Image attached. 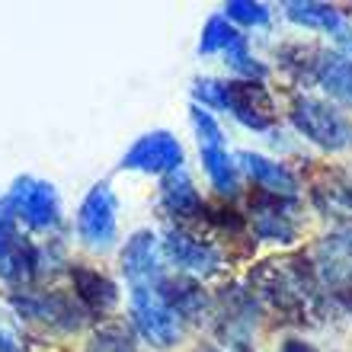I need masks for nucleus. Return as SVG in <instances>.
<instances>
[{
  "mask_svg": "<svg viewBox=\"0 0 352 352\" xmlns=\"http://www.w3.org/2000/svg\"><path fill=\"white\" fill-rule=\"evenodd\" d=\"M131 324L154 349H170L183 336V320L164 301L160 288H131L129 292Z\"/></svg>",
  "mask_w": 352,
  "mask_h": 352,
  "instance_id": "obj_4",
  "label": "nucleus"
},
{
  "mask_svg": "<svg viewBox=\"0 0 352 352\" xmlns=\"http://www.w3.org/2000/svg\"><path fill=\"white\" fill-rule=\"evenodd\" d=\"M292 125L324 151H343L352 144V122L336 106L314 96H298L292 102Z\"/></svg>",
  "mask_w": 352,
  "mask_h": 352,
  "instance_id": "obj_3",
  "label": "nucleus"
},
{
  "mask_svg": "<svg viewBox=\"0 0 352 352\" xmlns=\"http://www.w3.org/2000/svg\"><path fill=\"white\" fill-rule=\"evenodd\" d=\"M195 96L202 100V109L214 106L231 112L241 125L253 131H266L276 122V102L256 80H195Z\"/></svg>",
  "mask_w": 352,
  "mask_h": 352,
  "instance_id": "obj_2",
  "label": "nucleus"
},
{
  "mask_svg": "<svg viewBox=\"0 0 352 352\" xmlns=\"http://www.w3.org/2000/svg\"><path fill=\"white\" fill-rule=\"evenodd\" d=\"M285 16L298 26L320 29L327 36H333L340 45L352 48V26L346 23V16L330 3H317V0H292L285 3Z\"/></svg>",
  "mask_w": 352,
  "mask_h": 352,
  "instance_id": "obj_14",
  "label": "nucleus"
},
{
  "mask_svg": "<svg viewBox=\"0 0 352 352\" xmlns=\"http://www.w3.org/2000/svg\"><path fill=\"white\" fill-rule=\"evenodd\" d=\"M160 199H164V208H167L173 218H199L205 208L199 192H195L192 179L186 173V167H176L164 176V183H160Z\"/></svg>",
  "mask_w": 352,
  "mask_h": 352,
  "instance_id": "obj_19",
  "label": "nucleus"
},
{
  "mask_svg": "<svg viewBox=\"0 0 352 352\" xmlns=\"http://www.w3.org/2000/svg\"><path fill=\"white\" fill-rule=\"evenodd\" d=\"M13 202V212L32 231H52L61 224V202H58L55 186L36 176H19L7 195Z\"/></svg>",
  "mask_w": 352,
  "mask_h": 352,
  "instance_id": "obj_7",
  "label": "nucleus"
},
{
  "mask_svg": "<svg viewBox=\"0 0 352 352\" xmlns=\"http://www.w3.org/2000/svg\"><path fill=\"white\" fill-rule=\"evenodd\" d=\"M38 272V253L36 247L19 234V228L0 234V278L7 285L29 288Z\"/></svg>",
  "mask_w": 352,
  "mask_h": 352,
  "instance_id": "obj_12",
  "label": "nucleus"
},
{
  "mask_svg": "<svg viewBox=\"0 0 352 352\" xmlns=\"http://www.w3.org/2000/svg\"><path fill=\"white\" fill-rule=\"evenodd\" d=\"M224 19L241 23V26H266L269 7L260 3V0H228L224 3Z\"/></svg>",
  "mask_w": 352,
  "mask_h": 352,
  "instance_id": "obj_23",
  "label": "nucleus"
},
{
  "mask_svg": "<svg viewBox=\"0 0 352 352\" xmlns=\"http://www.w3.org/2000/svg\"><path fill=\"white\" fill-rule=\"evenodd\" d=\"M122 272L129 288H160L164 269V247L154 231H135L122 250Z\"/></svg>",
  "mask_w": 352,
  "mask_h": 352,
  "instance_id": "obj_8",
  "label": "nucleus"
},
{
  "mask_svg": "<svg viewBox=\"0 0 352 352\" xmlns=\"http://www.w3.org/2000/svg\"><path fill=\"white\" fill-rule=\"evenodd\" d=\"M183 167V148L170 131L157 129L141 135L122 157V170H138V173H164Z\"/></svg>",
  "mask_w": 352,
  "mask_h": 352,
  "instance_id": "obj_9",
  "label": "nucleus"
},
{
  "mask_svg": "<svg viewBox=\"0 0 352 352\" xmlns=\"http://www.w3.org/2000/svg\"><path fill=\"white\" fill-rule=\"evenodd\" d=\"M282 352H317L311 343H305V340H285L282 343Z\"/></svg>",
  "mask_w": 352,
  "mask_h": 352,
  "instance_id": "obj_25",
  "label": "nucleus"
},
{
  "mask_svg": "<svg viewBox=\"0 0 352 352\" xmlns=\"http://www.w3.org/2000/svg\"><path fill=\"white\" fill-rule=\"evenodd\" d=\"M71 278H74V292L77 301L90 311V314H106L119 305V288L112 285L109 278L96 272L90 266H74L71 269Z\"/></svg>",
  "mask_w": 352,
  "mask_h": 352,
  "instance_id": "obj_18",
  "label": "nucleus"
},
{
  "mask_svg": "<svg viewBox=\"0 0 352 352\" xmlns=\"http://www.w3.org/2000/svg\"><path fill=\"white\" fill-rule=\"evenodd\" d=\"M199 352H221V349H212V346H205V349H199Z\"/></svg>",
  "mask_w": 352,
  "mask_h": 352,
  "instance_id": "obj_28",
  "label": "nucleus"
},
{
  "mask_svg": "<svg viewBox=\"0 0 352 352\" xmlns=\"http://www.w3.org/2000/svg\"><path fill=\"white\" fill-rule=\"evenodd\" d=\"M317 282L333 292H352V231L330 234L317 243Z\"/></svg>",
  "mask_w": 352,
  "mask_h": 352,
  "instance_id": "obj_11",
  "label": "nucleus"
},
{
  "mask_svg": "<svg viewBox=\"0 0 352 352\" xmlns=\"http://www.w3.org/2000/svg\"><path fill=\"white\" fill-rule=\"evenodd\" d=\"M305 266L301 263H263L256 272H250V285L278 314H285L288 320H305L314 314V301L320 298L317 272Z\"/></svg>",
  "mask_w": 352,
  "mask_h": 352,
  "instance_id": "obj_1",
  "label": "nucleus"
},
{
  "mask_svg": "<svg viewBox=\"0 0 352 352\" xmlns=\"http://www.w3.org/2000/svg\"><path fill=\"white\" fill-rule=\"evenodd\" d=\"M160 295L183 324H202L208 317V295L192 276H164Z\"/></svg>",
  "mask_w": 352,
  "mask_h": 352,
  "instance_id": "obj_16",
  "label": "nucleus"
},
{
  "mask_svg": "<svg viewBox=\"0 0 352 352\" xmlns=\"http://www.w3.org/2000/svg\"><path fill=\"white\" fill-rule=\"evenodd\" d=\"M13 307L19 314L32 317V320H42V324L55 327V330H77L80 327V311L74 307V301L58 292H48V295H13Z\"/></svg>",
  "mask_w": 352,
  "mask_h": 352,
  "instance_id": "obj_13",
  "label": "nucleus"
},
{
  "mask_svg": "<svg viewBox=\"0 0 352 352\" xmlns=\"http://www.w3.org/2000/svg\"><path fill=\"white\" fill-rule=\"evenodd\" d=\"M160 247H164V256H167L176 269H183V276H192V278L212 276V272H218V266H221V256H218V250H214L212 243L199 241V237L179 231V228L164 234Z\"/></svg>",
  "mask_w": 352,
  "mask_h": 352,
  "instance_id": "obj_10",
  "label": "nucleus"
},
{
  "mask_svg": "<svg viewBox=\"0 0 352 352\" xmlns=\"http://www.w3.org/2000/svg\"><path fill=\"white\" fill-rule=\"evenodd\" d=\"M340 199H343L346 208H352V189H343V192H340Z\"/></svg>",
  "mask_w": 352,
  "mask_h": 352,
  "instance_id": "obj_26",
  "label": "nucleus"
},
{
  "mask_svg": "<svg viewBox=\"0 0 352 352\" xmlns=\"http://www.w3.org/2000/svg\"><path fill=\"white\" fill-rule=\"evenodd\" d=\"M0 352H23V343H19L16 333L7 330V327H0Z\"/></svg>",
  "mask_w": 352,
  "mask_h": 352,
  "instance_id": "obj_24",
  "label": "nucleus"
},
{
  "mask_svg": "<svg viewBox=\"0 0 352 352\" xmlns=\"http://www.w3.org/2000/svg\"><path fill=\"white\" fill-rule=\"evenodd\" d=\"M317 84L324 87L333 100L352 106V58L324 55L317 65Z\"/></svg>",
  "mask_w": 352,
  "mask_h": 352,
  "instance_id": "obj_20",
  "label": "nucleus"
},
{
  "mask_svg": "<svg viewBox=\"0 0 352 352\" xmlns=\"http://www.w3.org/2000/svg\"><path fill=\"white\" fill-rule=\"evenodd\" d=\"M192 125L199 135V154H202V167L212 179V186L221 195H234L237 192V164L224 148V135L221 125L214 122V116L202 106H192Z\"/></svg>",
  "mask_w": 352,
  "mask_h": 352,
  "instance_id": "obj_5",
  "label": "nucleus"
},
{
  "mask_svg": "<svg viewBox=\"0 0 352 352\" xmlns=\"http://www.w3.org/2000/svg\"><path fill=\"white\" fill-rule=\"evenodd\" d=\"M119 234V202L109 183H96L77 212V237L90 250H109Z\"/></svg>",
  "mask_w": 352,
  "mask_h": 352,
  "instance_id": "obj_6",
  "label": "nucleus"
},
{
  "mask_svg": "<svg viewBox=\"0 0 352 352\" xmlns=\"http://www.w3.org/2000/svg\"><path fill=\"white\" fill-rule=\"evenodd\" d=\"M234 160H237V170H243L263 192L278 195V199H295L298 195V179L292 176V170L276 164V160L253 154V151H241Z\"/></svg>",
  "mask_w": 352,
  "mask_h": 352,
  "instance_id": "obj_15",
  "label": "nucleus"
},
{
  "mask_svg": "<svg viewBox=\"0 0 352 352\" xmlns=\"http://www.w3.org/2000/svg\"><path fill=\"white\" fill-rule=\"evenodd\" d=\"M237 38H243L241 29H234L224 16H212L202 29V38H199V55H218V52L224 55Z\"/></svg>",
  "mask_w": 352,
  "mask_h": 352,
  "instance_id": "obj_21",
  "label": "nucleus"
},
{
  "mask_svg": "<svg viewBox=\"0 0 352 352\" xmlns=\"http://www.w3.org/2000/svg\"><path fill=\"white\" fill-rule=\"evenodd\" d=\"M250 218H253V231L260 234L263 241H272V243L295 241V224H292V218L285 214V199L263 192L260 199L253 202Z\"/></svg>",
  "mask_w": 352,
  "mask_h": 352,
  "instance_id": "obj_17",
  "label": "nucleus"
},
{
  "mask_svg": "<svg viewBox=\"0 0 352 352\" xmlns=\"http://www.w3.org/2000/svg\"><path fill=\"white\" fill-rule=\"evenodd\" d=\"M234 352H253V349L247 346V340H237V343H234Z\"/></svg>",
  "mask_w": 352,
  "mask_h": 352,
  "instance_id": "obj_27",
  "label": "nucleus"
},
{
  "mask_svg": "<svg viewBox=\"0 0 352 352\" xmlns=\"http://www.w3.org/2000/svg\"><path fill=\"white\" fill-rule=\"evenodd\" d=\"M87 352H138V343H135V336H131L129 327L106 324L90 336Z\"/></svg>",
  "mask_w": 352,
  "mask_h": 352,
  "instance_id": "obj_22",
  "label": "nucleus"
}]
</instances>
